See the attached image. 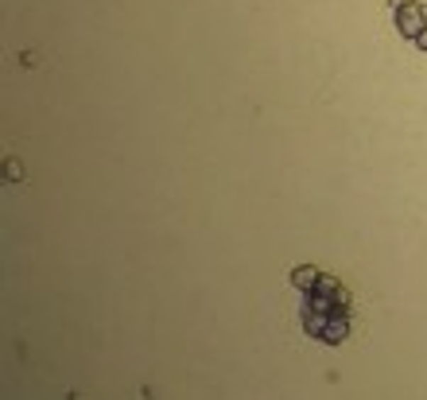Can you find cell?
<instances>
[{"label": "cell", "instance_id": "obj_3", "mask_svg": "<svg viewBox=\"0 0 427 400\" xmlns=\"http://www.w3.org/2000/svg\"><path fill=\"white\" fill-rule=\"evenodd\" d=\"M420 47H427V31H420Z\"/></svg>", "mask_w": 427, "mask_h": 400}, {"label": "cell", "instance_id": "obj_1", "mask_svg": "<svg viewBox=\"0 0 427 400\" xmlns=\"http://www.w3.org/2000/svg\"><path fill=\"white\" fill-rule=\"evenodd\" d=\"M423 20H427V12H423L420 4H396V23H400L404 36H420Z\"/></svg>", "mask_w": 427, "mask_h": 400}, {"label": "cell", "instance_id": "obj_2", "mask_svg": "<svg viewBox=\"0 0 427 400\" xmlns=\"http://www.w3.org/2000/svg\"><path fill=\"white\" fill-rule=\"evenodd\" d=\"M4 175H8V179H20V163L8 160V163H4Z\"/></svg>", "mask_w": 427, "mask_h": 400}]
</instances>
